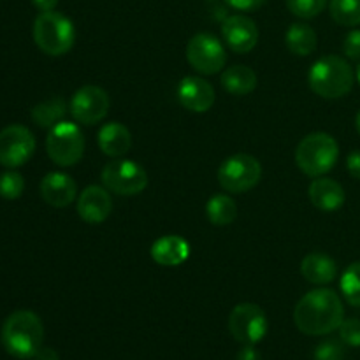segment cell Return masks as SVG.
Masks as SVG:
<instances>
[{"label":"cell","instance_id":"cell-14","mask_svg":"<svg viewBox=\"0 0 360 360\" xmlns=\"http://www.w3.org/2000/svg\"><path fill=\"white\" fill-rule=\"evenodd\" d=\"M178 101L190 112L210 111L214 104L213 84L197 76L183 77L178 84Z\"/></svg>","mask_w":360,"mask_h":360},{"label":"cell","instance_id":"cell-3","mask_svg":"<svg viewBox=\"0 0 360 360\" xmlns=\"http://www.w3.org/2000/svg\"><path fill=\"white\" fill-rule=\"evenodd\" d=\"M355 74L350 63L336 55L322 56L308 72V84L322 98H341L354 88Z\"/></svg>","mask_w":360,"mask_h":360},{"label":"cell","instance_id":"cell-18","mask_svg":"<svg viewBox=\"0 0 360 360\" xmlns=\"http://www.w3.org/2000/svg\"><path fill=\"white\" fill-rule=\"evenodd\" d=\"M151 259L164 267H178L190 257V245L179 236H162L151 245Z\"/></svg>","mask_w":360,"mask_h":360},{"label":"cell","instance_id":"cell-36","mask_svg":"<svg viewBox=\"0 0 360 360\" xmlns=\"http://www.w3.org/2000/svg\"><path fill=\"white\" fill-rule=\"evenodd\" d=\"M34 359L35 360H58V354H56L55 350H51V348H41Z\"/></svg>","mask_w":360,"mask_h":360},{"label":"cell","instance_id":"cell-24","mask_svg":"<svg viewBox=\"0 0 360 360\" xmlns=\"http://www.w3.org/2000/svg\"><path fill=\"white\" fill-rule=\"evenodd\" d=\"M67 112V104L62 97H51L42 101L32 109V120L42 129H51L63 120Z\"/></svg>","mask_w":360,"mask_h":360},{"label":"cell","instance_id":"cell-10","mask_svg":"<svg viewBox=\"0 0 360 360\" xmlns=\"http://www.w3.org/2000/svg\"><path fill=\"white\" fill-rule=\"evenodd\" d=\"M267 316L260 306L243 302L232 309L229 316V330L232 338L243 345H257L267 334Z\"/></svg>","mask_w":360,"mask_h":360},{"label":"cell","instance_id":"cell-12","mask_svg":"<svg viewBox=\"0 0 360 360\" xmlns=\"http://www.w3.org/2000/svg\"><path fill=\"white\" fill-rule=\"evenodd\" d=\"M35 151V137L27 127L9 125L0 130V165L16 169L27 164Z\"/></svg>","mask_w":360,"mask_h":360},{"label":"cell","instance_id":"cell-19","mask_svg":"<svg viewBox=\"0 0 360 360\" xmlns=\"http://www.w3.org/2000/svg\"><path fill=\"white\" fill-rule=\"evenodd\" d=\"M98 148L104 155L112 158H120L127 155L132 148V136L130 130L120 122L105 123L101 130H98Z\"/></svg>","mask_w":360,"mask_h":360},{"label":"cell","instance_id":"cell-8","mask_svg":"<svg viewBox=\"0 0 360 360\" xmlns=\"http://www.w3.org/2000/svg\"><path fill=\"white\" fill-rule=\"evenodd\" d=\"M101 179L109 192L127 197L137 195L148 186V174L143 165L127 158H118L105 164Z\"/></svg>","mask_w":360,"mask_h":360},{"label":"cell","instance_id":"cell-9","mask_svg":"<svg viewBox=\"0 0 360 360\" xmlns=\"http://www.w3.org/2000/svg\"><path fill=\"white\" fill-rule=\"evenodd\" d=\"M186 60L190 65L204 76L218 74L225 67L227 53L218 37L207 32L195 34L186 46Z\"/></svg>","mask_w":360,"mask_h":360},{"label":"cell","instance_id":"cell-26","mask_svg":"<svg viewBox=\"0 0 360 360\" xmlns=\"http://www.w3.org/2000/svg\"><path fill=\"white\" fill-rule=\"evenodd\" d=\"M343 297L352 306L360 308V262H354L347 267L340 281Z\"/></svg>","mask_w":360,"mask_h":360},{"label":"cell","instance_id":"cell-20","mask_svg":"<svg viewBox=\"0 0 360 360\" xmlns=\"http://www.w3.org/2000/svg\"><path fill=\"white\" fill-rule=\"evenodd\" d=\"M301 274L313 285L333 283L338 276V266L334 259L320 252L306 255L301 262Z\"/></svg>","mask_w":360,"mask_h":360},{"label":"cell","instance_id":"cell-15","mask_svg":"<svg viewBox=\"0 0 360 360\" xmlns=\"http://www.w3.org/2000/svg\"><path fill=\"white\" fill-rule=\"evenodd\" d=\"M112 211V199L109 190L102 186L90 185L77 197V214L81 220L90 225H98L108 220Z\"/></svg>","mask_w":360,"mask_h":360},{"label":"cell","instance_id":"cell-5","mask_svg":"<svg viewBox=\"0 0 360 360\" xmlns=\"http://www.w3.org/2000/svg\"><path fill=\"white\" fill-rule=\"evenodd\" d=\"M340 158V144L330 134L315 132L306 136L295 150L297 167L311 178H320L333 171Z\"/></svg>","mask_w":360,"mask_h":360},{"label":"cell","instance_id":"cell-34","mask_svg":"<svg viewBox=\"0 0 360 360\" xmlns=\"http://www.w3.org/2000/svg\"><path fill=\"white\" fill-rule=\"evenodd\" d=\"M236 360H260V354L255 348V345H245V347L238 352Z\"/></svg>","mask_w":360,"mask_h":360},{"label":"cell","instance_id":"cell-25","mask_svg":"<svg viewBox=\"0 0 360 360\" xmlns=\"http://www.w3.org/2000/svg\"><path fill=\"white\" fill-rule=\"evenodd\" d=\"M330 18L341 27L360 25V0H330Z\"/></svg>","mask_w":360,"mask_h":360},{"label":"cell","instance_id":"cell-37","mask_svg":"<svg viewBox=\"0 0 360 360\" xmlns=\"http://www.w3.org/2000/svg\"><path fill=\"white\" fill-rule=\"evenodd\" d=\"M355 127H357V130H359V134H360V111H359L357 118H355Z\"/></svg>","mask_w":360,"mask_h":360},{"label":"cell","instance_id":"cell-35","mask_svg":"<svg viewBox=\"0 0 360 360\" xmlns=\"http://www.w3.org/2000/svg\"><path fill=\"white\" fill-rule=\"evenodd\" d=\"M34 2V6L37 7L41 13H46V11H53L56 7V4H58V0H32Z\"/></svg>","mask_w":360,"mask_h":360},{"label":"cell","instance_id":"cell-11","mask_svg":"<svg viewBox=\"0 0 360 360\" xmlns=\"http://www.w3.org/2000/svg\"><path fill=\"white\" fill-rule=\"evenodd\" d=\"M109 108H111V98L108 91L95 84L79 88L69 102V111L74 122L86 127L102 122L108 116Z\"/></svg>","mask_w":360,"mask_h":360},{"label":"cell","instance_id":"cell-31","mask_svg":"<svg viewBox=\"0 0 360 360\" xmlns=\"http://www.w3.org/2000/svg\"><path fill=\"white\" fill-rule=\"evenodd\" d=\"M343 51L350 60H360V30H352L345 37Z\"/></svg>","mask_w":360,"mask_h":360},{"label":"cell","instance_id":"cell-32","mask_svg":"<svg viewBox=\"0 0 360 360\" xmlns=\"http://www.w3.org/2000/svg\"><path fill=\"white\" fill-rule=\"evenodd\" d=\"M267 0H225V4L238 11H255L262 7Z\"/></svg>","mask_w":360,"mask_h":360},{"label":"cell","instance_id":"cell-7","mask_svg":"<svg viewBox=\"0 0 360 360\" xmlns=\"http://www.w3.org/2000/svg\"><path fill=\"white\" fill-rule=\"evenodd\" d=\"M262 178V165L248 153H236L229 157L218 169V183L231 193L252 190Z\"/></svg>","mask_w":360,"mask_h":360},{"label":"cell","instance_id":"cell-22","mask_svg":"<svg viewBox=\"0 0 360 360\" xmlns=\"http://www.w3.org/2000/svg\"><path fill=\"white\" fill-rule=\"evenodd\" d=\"M285 44L290 49V53L297 56L311 55L319 44L316 32L308 23H292L285 34Z\"/></svg>","mask_w":360,"mask_h":360},{"label":"cell","instance_id":"cell-16","mask_svg":"<svg viewBox=\"0 0 360 360\" xmlns=\"http://www.w3.org/2000/svg\"><path fill=\"white\" fill-rule=\"evenodd\" d=\"M41 197L53 207H67L77 195V185L65 172H49L39 186Z\"/></svg>","mask_w":360,"mask_h":360},{"label":"cell","instance_id":"cell-6","mask_svg":"<svg viewBox=\"0 0 360 360\" xmlns=\"http://www.w3.org/2000/svg\"><path fill=\"white\" fill-rule=\"evenodd\" d=\"M46 151L60 167L76 165L84 155V136L79 125L62 120L51 127L46 137Z\"/></svg>","mask_w":360,"mask_h":360},{"label":"cell","instance_id":"cell-13","mask_svg":"<svg viewBox=\"0 0 360 360\" xmlns=\"http://www.w3.org/2000/svg\"><path fill=\"white\" fill-rule=\"evenodd\" d=\"M221 37L232 51L245 55L259 42V28L252 18L245 14H232L221 23Z\"/></svg>","mask_w":360,"mask_h":360},{"label":"cell","instance_id":"cell-21","mask_svg":"<svg viewBox=\"0 0 360 360\" xmlns=\"http://www.w3.org/2000/svg\"><path fill=\"white\" fill-rule=\"evenodd\" d=\"M221 86L236 97H245L257 88L255 70L246 65H232L221 74Z\"/></svg>","mask_w":360,"mask_h":360},{"label":"cell","instance_id":"cell-27","mask_svg":"<svg viewBox=\"0 0 360 360\" xmlns=\"http://www.w3.org/2000/svg\"><path fill=\"white\" fill-rule=\"evenodd\" d=\"M329 0H287V7L294 16L311 20L327 7Z\"/></svg>","mask_w":360,"mask_h":360},{"label":"cell","instance_id":"cell-17","mask_svg":"<svg viewBox=\"0 0 360 360\" xmlns=\"http://www.w3.org/2000/svg\"><path fill=\"white\" fill-rule=\"evenodd\" d=\"M309 200H311L313 206L320 211H326V213H334V211L341 210L347 200V193L345 188L338 181L330 178H316L313 179L311 185L308 190Z\"/></svg>","mask_w":360,"mask_h":360},{"label":"cell","instance_id":"cell-30","mask_svg":"<svg viewBox=\"0 0 360 360\" xmlns=\"http://www.w3.org/2000/svg\"><path fill=\"white\" fill-rule=\"evenodd\" d=\"M338 330H340V338L345 345L354 348L360 347V320L359 319L343 320V323H341Z\"/></svg>","mask_w":360,"mask_h":360},{"label":"cell","instance_id":"cell-29","mask_svg":"<svg viewBox=\"0 0 360 360\" xmlns=\"http://www.w3.org/2000/svg\"><path fill=\"white\" fill-rule=\"evenodd\" d=\"M343 341L338 340H326L316 347L315 360H343L345 359V347Z\"/></svg>","mask_w":360,"mask_h":360},{"label":"cell","instance_id":"cell-28","mask_svg":"<svg viewBox=\"0 0 360 360\" xmlns=\"http://www.w3.org/2000/svg\"><path fill=\"white\" fill-rule=\"evenodd\" d=\"M25 190V179L20 172L7 171L0 176V197L7 200L20 199Z\"/></svg>","mask_w":360,"mask_h":360},{"label":"cell","instance_id":"cell-4","mask_svg":"<svg viewBox=\"0 0 360 360\" xmlns=\"http://www.w3.org/2000/svg\"><path fill=\"white\" fill-rule=\"evenodd\" d=\"M34 41L46 55L62 56L72 49L76 41V28L65 14L46 11L34 21Z\"/></svg>","mask_w":360,"mask_h":360},{"label":"cell","instance_id":"cell-1","mask_svg":"<svg viewBox=\"0 0 360 360\" xmlns=\"http://www.w3.org/2000/svg\"><path fill=\"white\" fill-rule=\"evenodd\" d=\"M345 320V306L330 288H315L302 295L294 308V322L302 334L326 336L340 329Z\"/></svg>","mask_w":360,"mask_h":360},{"label":"cell","instance_id":"cell-2","mask_svg":"<svg viewBox=\"0 0 360 360\" xmlns=\"http://www.w3.org/2000/svg\"><path fill=\"white\" fill-rule=\"evenodd\" d=\"M44 327L34 311H14L2 327V343L16 359H34L42 348Z\"/></svg>","mask_w":360,"mask_h":360},{"label":"cell","instance_id":"cell-33","mask_svg":"<svg viewBox=\"0 0 360 360\" xmlns=\"http://www.w3.org/2000/svg\"><path fill=\"white\" fill-rule=\"evenodd\" d=\"M347 169L355 179H360V150L352 151L347 158Z\"/></svg>","mask_w":360,"mask_h":360},{"label":"cell","instance_id":"cell-38","mask_svg":"<svg viewBox=\"0 0 360 360\" xmlns=\"http://www.w3.org/2000/svg\"><path fill=\"white\" fill-rule=\"evenodd\" d=\"M355 74H357V81H359V84H360V63H359V67H357V72H355Z\"/></svg>","mask_w":360,"mask_h":360},{"label":"cell","instance_id":"cell-23","mask_svg":"<svg viewBox=\"0 0 360 360\" xmlns=\"http://www.w3.org/2000/svg\"><path fill=\"white\" fill-rule=\"evenodd\" d=\"M206 217L217 227H225L231 225L238 217V206L234 199L225 193H217L211 197L206 204Z\"/></svg>","mask_w":360,"mask_h":360}]
</instances>
